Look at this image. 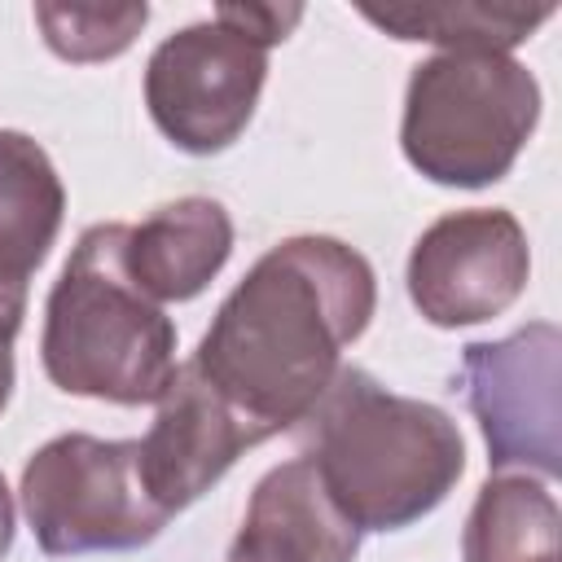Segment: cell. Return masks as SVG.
Wrapping results in <instances>:
<instances>
[{
	"mask_svg": "<svg viewBox=\"0 0 562 562\" xmlns=\"http://www.w3.org/2000/svg\"><path fill=\"white\" fill-rule=\"evenodd\" d=\"M373 268L338 237H285L237 281L193 351V369L255 426L294 430L369 329Z\"/></svg>",
	"mask_w": 562,
	"mask_h": 562,
	"instance_id": "obj_1",
	"label": "cell"
},
{
	"mask_svg": "<svg viewBox=\"0 0 562 562\" xmlns=\"http://www.w3.org/2000/svg\"><path fill=\"white\" fill-rule=\"evenodd\" d=\"M294 430L299 457L360 531H400L426 518L465 470L457 422L426 400L386 391L364 369H338Z\"/></svg>",
	"mask_w": 562,
	"mask_h": 562,
	"instance_id": "obj_2",
	"label": "cell"
},
{
	"mask_svg": "<svg viewBox=\"0 0 562 562\" xmlns=\"http://www.w3.org/2000/svg\"><path fill=\"white\" fill-rule=\"evenodd\" d=\"M127 224H92L44 303V373L66 395L158 404L176 378V325L123 268Z\"/></svg>",
	"mask_w": 562,
	"mask_h": 562,
	"instance_id": "obj_3",
	"label": "cell"
},
{
	"mask_svg": "<svg viewBox=\"0 0 562 562\" xmlns=\"http://www.w3.org/2000/svg\"><path fill=\"white\" fill-rule=\"evenodd\" d=\"M540 119V83L509 53H435L404 92V158L435 184L483 189L501 180Z\"/></svg>",
	"mask_w": 562,
	"mask_h": 562,
	"instance_id": "obj_4",
	"label": "cell"
},
{
	"mask_svg": "<svg viewBox=\"0 0 562 562\" xmlns=\"http://www.w3.org/2000/svg\"><path fill=\"white\" fill-rule=\"evenodd\" d=\"M18 492L48 558L140 549L171 518L140 479L136 439L57 435L26 461Z\"/></svg>",
	"mask_w": 562,
	"mask_h": 562,
	"instance_id": "obj_5",
	"label": "cell"
},
{
	"mask_svg": "<svg viewBox=\"0 0 562 562\" xmlns=\"http://www.w3.org/2000/svg\"><path fill=\"white\" fill-rule=\"evenodd\" d=\"M263 75L268 48L206 18L154 48L145 66V105L176 149L220 154L246 132Z\"/></svg>",
	"mask_w": 562,
	"mask_h": 562,
	"instance_id": "obj_6",
	"label": "cell"
},
{
	"mask_svg": "<svg viewBox=\"0 0 562 562\" xmlns=\"http://www.w3.org/2000/svg\"><path fill=\"white\" fill-rule=\"evenodd\" d=\"M558 351L562 334L536 321L501 342H470L461 356V382L470 413L483 430L487 461L496 470H536L553 479L562 470L558 439Z\"/></svg>",
	"mask_w": 562,
	"mask_h": 562,
	"instance_id": "obj_7",
	"label": "cell"
},
{
	"mask_svg": "<svg viewBox=\"0 0 562 562\" xmlns=\"http://www.w3.org/2000/svg\"><path fill=\"white\" fill-rule=\"evenodd\" d=\"M527 277V233L501 206H470L435 220L408 255V299L439 329L501 316L518 303Z\"/></svg>",
	"mask_w": 562,
	"mask_h": 562,
	"instance_id": "obj_8",
	"label": "cell"
},
{
	"mask_svg": "<svg viewBox=\"0 0 562 562\" xmlns=\"http://www.w3.org/2000/svg\"><path fill=\"white\" fill-rule=\"evenodd\" d=\"M263 439H268L263 426L241 417L193 364H180L158 400L149 435L136 439L140 479L167 514H180L202 492H211V483H220L224 470L246 448Z\"/></svg>",
	"mask_w": 562,
	"mask_h": 562,
	"instance_id": "obj_9",
	"label": "cell"
},
{
	"mask_svg": "<svg viewBox=\"0 0 562 562\" xmlns=\"http://www.w3.org/2000/svg\"><path fill=\"white\" fill-rule=\"evenodd\" d=\"M360 527L325 492L307 457L268 470L246 505L224 562H351Z\"/></svg>",
	"mask_w": 562,
	"mask_h": 562,
	"instance_id": "obj_10",
	"label": "cell"
},
{
	"mask_svg": "<svg viewBox=\"0 0 562 562\" xmlns=\"http://www.w3.org/2000/svg\"><path fill=\"white\" fill-rule=\"evenodd\" d=\"M233 255V220L215 198H180L127 224L123 268L154 303H184L211 285Z\"/></svg>",
	"mask_w": 562,
	"mask_h": 562,
	"instance_id": "obj_11",
	"label": "cell"
},
{
	"mask_svg": "<svg viewBox=\"0 0 562 562\" xmlns=\"http://www.w3.org/2000/svg\"><path fill=\"white\" fill-rule=\"evenodd\" d=\"M66 189L53 158L26 136L0 127V268L31 277L57 241Z\"/></svg>",
	"mask_w": 562,
	"mask_h": 562,
	"instance_id": "obj_12",
	"label": "cell"
},
{
	"mask_svg": "<svg viewBox=\"0 0 562 562\" xmlns=\"http://www.w3.org/2000/svg\"><path fill=\"white\" fill-rule=\"evenodd\" d=\"M558 501L527 474H496L479 487L465 518V562H562L558 553Z\"/></svg>",
	"mask_w": 562,
	"mask_h": 562,
	"instance_id": "obj_13",
	"label": "cell"
},
{
	"mask_svg": "<svg viewBox=\"0 0 562 562\" xmlns=\"http://www.w3.org/2000/svg\"><path fill=\"white\" fill-rule=\"evenodd\" d=\"M360 18L395 40H426L443 53H509L553 18V4H360Z\"/></svg>",
	"mask_w": 562,
	"mask_h": 562,
	"instance_id": "obj_14",
	"label": "cell"
},
{
	"mask_svg": "<svg viewBox=\"0 0 562 562\" xmlns=\"http://www.w3.org/2000/svg\"><path fill=\"white\" fill-rule=\"evenodd\" d=\"M48 48L66 61H110L149 22V4H35Z\"/></svg>",
	"mask_w": 562,
	"mask_h": 562,
	"instance_id": "obj_15",
	"label": "cell"
},
{
	"mask_svg": "<svg viewBox=\"0 0 562 562\" xmlns=\"http://www.w3.org/2000/svg\"><path fill=\"white\" fill-rule=\"evenodd\" d=\"M211 18L224 22V26H233V31H241L250 44L272 48V44H281L299 26L303 9L299 4H215Z\"/></svg>",
	"mask_w": 562,
	"mask_h": 562,
	"instance_id": "obj_16",
	"label": "cell"
},
{
	"mask_svg": "<svg viewBox=\"0 0 562 562\" xmlns=\"http://www.w3.org/2000/svg\"><path fill=\"white\" fill-rule=\"evenodd\" d=\"M26 290H31V277L0 268V408L9 404V391H13V338L26 316Z\"/></svg>",
	"mask_w": 562,
	"mask_h": 562,
	"instance_id": "obj_17",
	"label": "cell"
},
{
	"mask_svg": "<svg viewBox=\"0 0 562 562\" xmlns=\"http://www.w3.org/2000/svg\"><path fill=\"white\" fill-rule=\"evenodd\" d=\"M9 544H13V496H9L4 474H0V558L9 553Z\"/></svg>",
	"mask_w": 562,
	"mask_h": 562,
	"instance_id": "obj_18",
	"label": "cell"
}]
</instances>
